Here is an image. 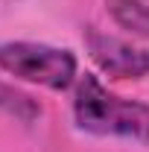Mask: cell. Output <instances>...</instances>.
<instances>
[{
	"instance_id": "5b68a950",
	"label": "cell",
	"mask_w": 149,
	"mask_h": 152,
	"mask_svg": "<svg viewBox=\"0 0 149 152\" xmlns=\"http://www.w3.org/2000/svg\"><path fill=\"white\" fill-rule=\"evenodd\" d=\"M0 111L29 126V123H35L38 117H41V102H38V99H32L29 94L18 91L15 85L0 82Z\"/></svg>"
},
{
	"instance_id": "7a4b0ae2",
	"label": "cell",
	"mask_w": 149,
	"mask_h": 152,
	"mask_svg": "<svg viewBox=\"0 0 149 152\" xmlns=\"http://www.w3.org/2000/svg\"><path fill=\"white\" fill-rule=\"evenodd\" d=\"M0 70L50 91H67L79 79V61L64 47L35 41H6L0 44Z\"/></svg>"
},
{
	"instance_id": "3957f363",
	"label": "cell",
	"mask_w": 149,
	"mask_h": 152,
	"mask_svg": "<svg viewBox=\"0 0 149 152\" xmlns=\"http://www.w3.org/2000/svg\"><path fill=\"white\" fill-rule=\"evenodd\" d=\"M85 47L91 61L111 79H143L149 76V50L134 47L131 41L108 35L96 26L85 29Z\"/></svg>"
},
{
	"instance_id": "6da1fadb",
	"label": "cell",
	"mask_w": 149,
	"mask_h": 152,
	"mask_svg": "<svg viewBox=\"0 0 149 152\" xmlns=\"http://www.w3.org/2000/svg\"><path fill=\"white\" fill-rule=\"evenodd\" d=\"M73 120L82 132L99 137H123L143 146L149 143V105L111 94L93 73L76 79Z\"/></svg>"
},
{
	"instance_id": "277c9868",
	"label": "cell",
	"mask_w": 149,
	"mask_h": 152,
	"mask_svg": "<svg viewBox=\"0 0 149 152\" xmlns=\"http://www.w3.org/2000/svg\"><path fill=\"white\" fill-rule=\"evenodd\" d=\"M108 15L120 29L137 38H149V3L146 0H105Z\"/></svg>"
}]
</instances>
